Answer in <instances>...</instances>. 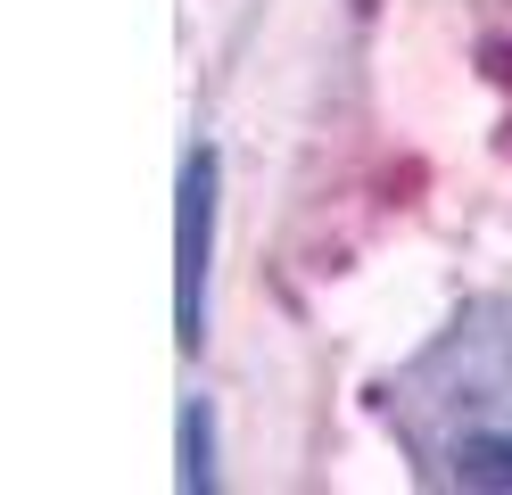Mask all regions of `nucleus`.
<instances>
[{
    "label": "nucleus",
    "instance_id": "f257e3e1",
    "mask_svg": "<svg viewBox=\"0 0 512 495\" xmlns=\"http://www.w3.org/2000/svg\"><path fill=\"white\" fill-rule=\"evenodd\" d=\"M389 429L430 487H512V306H463L389 380Z\"/></svg>",
    "mask_w": 512,
    "mask_h": 495
},
{
    "label": "nucleus",
    "instance_id": "f03ea898",
    "mask_svg": "<svg viewBox=\"0 0 512 495\" xmlns=\"http://www.w3.org/2000/svg\"><path fill=\"white\" fill-rule=\"evenodd\" d=\"M207 215H215V157L199 149L182 174V339H199V281H207Z\"/></svg>",
    "mask_w": 512,
    "mask_h": 495
}]
</instances>
